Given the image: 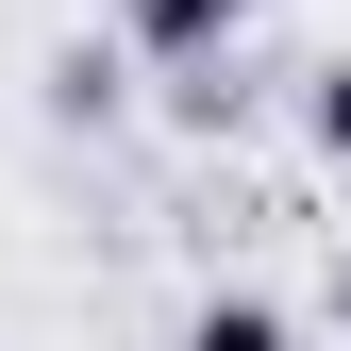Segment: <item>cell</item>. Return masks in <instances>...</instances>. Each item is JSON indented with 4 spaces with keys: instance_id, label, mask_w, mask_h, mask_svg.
<instances>
[{
    "instance_id": "3957f363",
    "label": "cell",
    "mask_w": 351,
    "mask_h": 351,
    "mask_svg": "<svg viewBox=\"0 0 351 351\" xmlns=\"http://www.w3.org/2000/svg\"><path fill=\"white\" fill-rule=\"evenodd\" d=\"M301 134H318V151H335V167H351V51H335V67H318V84H301Z\"/></svg>"
},
{
    "instance_id": "6da1fadb",
    "label": "cell",
    "mask_w": 351,
    "mask_h": 351,
    "mask_svg": "<svg viewBox=\"0 0 351 351\" xmlns=\"http://www.w3.org/2000/svg\"><path fill=\"white\" fill-rule=\"evenodd\" d=\"M234 34H251V0H134V51L151 67H217Z\"/></svg>"
},
{
    "instance_id": "7a4b0ae2",
    "label": "cell",
    "mask_w": 351,
    "mask_h": 351,
    "mask_svg": "<svg viewBox=\"0 0 351 351\" xmlns=\"http://www.w3.org/2000/svg\"><path fill=\"white\" fill-rule=\"evenodd\" d=\"M184 351H301V318H285V301H201Z\"/></svg>"
}]
</instances>
